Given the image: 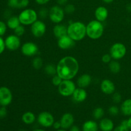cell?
<instances>
[{
  "label": "cell",
  "mask_w": 131,
  "mask_h": 131,
  "mask_svg": "<svg viewBox=\"0 0 131 131\" xmlns=\"http://www.w3.org/2000/svg\"><path fill=\"white\" fill-rule=\"evenodd\" d=\"M69 131H81L80 128L77 125H73L69 129Z\"/></svg>",
  "instance_id": "cell-44"
},
{
  "label": "cell",
  "mask_w": 131,
  "mask_h": 131,
  "mask_svg": "<svg viewBox=\"0 0 131 131\" xmlns=\"http://www.w3.org/2000/svg\"><path fill=\"white\" fill-rule=\"evenodd\" d=\"M52 127H53L56 130L61 129V123H60V121L54 122L53 125H52Z\"/></svg>",
  "instance_id": "cell-41"
},
{
  "label": "cell",
  "mask_w": 131,
  "mask_h": 131,
  "mask_svg": "<svg viewBox=\"0 0 131 131\" xmlns=\"http://www.w3.org/2000/svg\"><path fill=\"white\" fill-rule=\"evenodd\" d=\"M44 72L47 75L52 77L54 75L57 74V70H56V65L53 63H48L45 66Z\"/></svg>",
  "instance_id": "cell-27"
},
{
  "label": "cell",
  "mask_w": 131,
  "mask_h": 131,
  "mask_svg": "<svg viewBox=\"0 0 131 131\" xmlns=\"http://www.w3.org/2000/svg\"><path fill=\"white\" fill-rule=\"evenodd\" d=\"M20 24L22 25L26 26H31L36 20H38V12L31 8H26L23 9L18 15Z\"/></svg>",
  "instance_id": "cell-4"
},
{
  "label": "cell",
  "mask_w": 131,
  "mask_h": 131,
  "mask_svg": "<svg viewBox=\"0 0 131 131\" xmlns=\"http://www.w3.org/2000/svg\"><path fill=\"white\" fill-rule=\"evenodd\" d=\"M99 129L102 131H113L115 125L111 119L108 118H102L99 124Z\"/></svg>",
  "instance_id": "cell-21"
},
{
  "label": "cell",
  "mask_w": 131,
  "mask_h": 131,
  "mask_svg": "<svg viewBox=\"0 0 131 131\" xmlns=\"http://www.w3.org/2000/svg\"><path fill=\"white\" fill-rule=\"evenodd\" d=\"M112 100L115 104H119L122 102V96L118 92H116L112 94Z\"/></svg>",
  "instance_id": "cell-35"
},
{
  "label": "cell",
  "mask_w": 131,
  "mask_h": 131,
  "mask_svg": "<svg viewBox=\"0 0 131 131\" xmlns=\"http://www.w3.org/2000/svg\"><path fill=\"white\" fill-rule=\"evenodd\" d=\"M54 36L58 39L67 35V26L61 23L55 24L52 29Z\"/></svg>",
  "instance_id": "cell-20"
},
{
  "label": "cell",
  "mask_w": 131,
  "mask_h": 131,
  "mask_svg": "<svg viewBox=\"0 0 131 131\" xmlns=\"http://www.w3.org/2000/svg\"><path fill=\"white\" fill-rule=\"evenodd\" d=\"M5 49L6 46H5V40L2 38V37H0V55L5 51Z\"/></svg>",
  "instance_id": "cell-40"
},
{
  "label": "cell",
  "mask_w": 131,
  "mask_h": 131,
  "mask_svg": "<svg viewBox=\"0 0 131 131\" xmlns=\"http://www.w3.org/2000/svg\"><path fill=\"white\" fill-rule=\"evenodd\" d=\"M76 84L71 79L63 80L58 87L59 93L64 97H69L72 95L76 89Z\"/></svg>",
  "instance_id": "cell-6"
},
{
  "label": "cell",
  "mask_w": 131,
  "mask_h": 131,
  "mask_svg": "<svg viewBox=\"0 0 131 131\" xmlns=\"http://www.w3.org/2000/svg\"><path fill=\"white\" fill-rule=\"evenodd\" d=\"M60 121L61 123V129L67 130L70 129L74 125V117L70 113H65L61 116Z\"/></svg>",
  "instance_id": "cell-15"
},
{
  "label": "cell",
  "mask_w": 131,
  "mask_h": 131,
  "mask_svg": "<svg viewBox=\"0 0 131 131\" xmlns=\"http://www.w3.org/2000/svg\"><path fill=\"white\" fill-rule=\"evenodd\" d=\"M56 70L57 74L63 80H72L79 72V63L74 56H64L58 62Z\"/></svg>",
  "instance_id": "cell-1"
},
{
  "label": "cell",
  "mask_w": 131,
  "mask_h": 131,
  "mask_svg": "<svg viewBox=\"0 0 131 131\" xmlns=\"http://www.w3.org/2000/svg\"><path fill=\"white\" fill-rule=\"evenodd\" d=\"M108 67L110 72L113 74H117V73L120 72L121 70V65L118 61V60H112L108 64Z\"/></svg>",
  "instance_id": "cell-26"
},
{
  "label": "cell",
  "mask_w": 131,
  "mask_h": 131,
  "mask_svg": "<svg viewBox=\"0 0 131 131\" xmlns=\"http://www.w3.org/2000/svg\"><path fill=\"white\" fill-rule=\"evenodd\" d=\"M20 22L19 20L18 16H10V17L8 18L7 21H6V25H7L8 28L10 29H14L17 28L20 25Z\"/></svg>",
  "instance_id": "cell-25"
},
{
  "label": "cell",
  "mask_w": 131,
  "mask_h": 131,
  "mask_svg": "<svg viewBox=\"0 0 131 131\" xmlns=\"http://www.w3.org/2000/svg\"><path fill=\"white\" fill-rule=\"evenodd\" d=\"M104 26L103 23L94 19L86 24V36L92 40L99 39L103 35Z\"/></svg>",
  "instance_id": "cell-3"
},
{
  "label": "cell",
  "mask_w": 131,
  "mask_h": 131,
  "mask_svg": "<svg viewBox=\"0 0 131 131\" xmlns=\"http://www.w3.org/2000/svg\"><path fill=\"white\" fill-rule=\"evenodd\" d=\"M99 127L97 122L94 120H87L84 122L82 126L83 131H98Z\"/></svg>",
  "instance_id": "cell-23"
},
{
  "label": "cell",
  "mask_w": 131,
  "mask_h": 131,
  "mask_svg": "<svg viewBox=\"0 0 131 131\" xmlns=\"http://www.w3.org/2000/svg\"><path fill=\"white\" fill-rule=\"evenodd\" d=\"M56 131H67V130H65V129H59V130H56Z\"/></svg>",
  "instance_id": "cell-49"
},
{
  "label": "cell",
  "mask_w": 131,
  "mask_h": 131,
  "mask_svg": "<svg viewBox=\"0 0 131 131\" xmlns=\"http://www.w3.org/2000/svg\"><path fill=\"white\" fill-rule=\"evenodd\" d=\"M69 2V0H56V3L60 6H63L66 5Z\"/></svg>",
  "instance_id": "cell-43"
},
{
  "label": "cell",
  "mask_w": 131,
  "mask_h": 131,
  "mask_svg": "<svg viewBox=\"0 0 131 131\" xmlns=\"http://www.w3.org/2000/svg\"><path fill=\"white\" fill-rule=\"evenodd\" d=\"M5 43L6 48L11 51H17L21 47L20 37L15 34L7 36L5 39Z\"/></svg>",
  "instance_id": "cell-11"
},
{
  "label": "cell",
  "mask_w": 131,
  "mask_h": 131,
  "mask_svg": "<svg viewBox=\"0 0 131 131\" xmlns=\"http://www.w3.org/2000/svg\"><path fill=\"white\" fill-rule=\"evenodd\" d=\"M30 26L31 34L35 38H40L46 34L47 26L43 20L38 19Z\"/></svg>",
  "instance_id": "cell-9"
},
{
  "label": "cell",
  "mask_w": 131,
  "mask_h": 131,
  "mask_svg": "<svg viewBox=\"0 0 131 131\" xmlns=\"http://www.w3.org/2000/svg\"><path fill=\"white\" fill-rule=\"evenodd\" d=\"M43 60L39 56H35L32 60V67L35 70H40L43 67Z\"/></svg>",
  "instance_id": "cell-28"
},
{
  "label": "cell",
  "mask_w": 131,
  "mask_h": 131,
  "mask_svg": "<svg viewBox=\"0 0 131 131\" xmlns=\"http://www.w3.org/2000/svg\"><path fill=\"white\" fill-rule=\"evenodd\" d=\"M126 10L127 12L131 13V3H128L126 5Z\"/></svg>",
  "instance_id": "cell-45"
},
{
  "label": "cell",
  "mask_w": 131,
  "mask_h": 131,
  "mask_svg": "<svg viewBox=\"0 0 131 131\" xmlns=\"http://www.w3.org/2000/svg\"><path fill=\"white\" fill-rule=\"evenodd\" d=\"M112 57L111 56L110 53L108 54H104V55H102V58H101V60H102V62L106 64H109L111 61H112Z\"/></svg>",
  "instance_id": "cell-38"
},
{
  "label": "cell",
  "mask_w": 131,
  "mask_h": 131,
  "mask_svg": "<svg viewBox=\"0 0 131 131\" xmlns=\"http://www.w3.org/2000/svg\"><path fill=\"white\" fill-rule=\"evenodd\" d=\"M8 6L14 9H24L28 6L29 0H8Z\"/></svg>",
  "instance_id": "cell-19"
},
{
  "label": "cell",
  "mask_w": 131,
  "mask_h": 131,
  "mask_svg": "<svg viewBox=\"0 0 131 131\" xmlns=\"http://www.w3.org/2000/svg\"><path fill=\"white\" fill-rule=\"evenodd\" d=\"M7 25L5 22L0 20V37L5 35L7 31Z\"/></svg>",
  "instance_id": "cell-37"
},
{
  "label": "cell",
  "mask_w": 131,
  "mask_h": 131,
  "mask_svg": "<svg viewBox=\"0 0 131 131\" xmlns=\"http://www.w3.org/2000/svg\"><path fill=\"white\" fill-rule=\"evenodd\" d=\"M22 121L24 124L26 125H31L35 123V122L36 118L35 115L31 111H26L22 115Z\"/></svg>",
  "instance_id": "cell-24"
},
{
  "label": "cell",
  "mask_w": 131,
  "mask_h": 131,
  "mask_svg": "<svg viewBox=\"0 0 131 131\" xmlns=\"http://www.w3.org/2000/svg\"><path fill=\"white\" fill-rule=\"evenodd\" d=\"M38 17L41 18L42 19H46L47 17H49V10L47 8L42 7L40 8L39 11L38 12Z\"/></svg>",
  "instance_id": "cell-32"
},
{
  "label": "cell",
  "mask_w": 131,
  "mask_h": 131,
  "mask_svg": "<svg viewBox=\"0 0 131 131\" xmlns=\"http://www.w3.org/2000/svg\"><path fill=\"white\" fill-rule=\"evenodd\" d=\"M35 2L39 5H45L47 3H48L51 0H35Z\"/></svg>",
  "instance_id": "cell-42"
},
{
  "label": "cell",
  "mask_w": 131,
  "mask_h": 131,
  "mask_svg": "<svg viewBox=\"0 0 131 131\" xmlns=\"http://www.w3.org/2000/svg\"><path fill=\"white\" fill-rule=\"evenodd\" d=\"M101 90L103 93L106 95H112L116 90L115 84L111 80L109 79H105L101 83Z\"/></svg>",
  "instance_id": "cell-14"
},
{
  "label": "cell",
  "mask_w": 131,
  "mask_h": 131,
  "mask_svg": "<svg viewBox=\"0 0 131 131\" xmlns=\"http://www.w3.org/2000/svg\"><path fill=\"white\" fill-rule=\"evenodd\" d=\"M19 131H26V130H23V129H21V130H20Z\"/></svg>",
  "instance_id": "cell-50"
},
{
  "label": "cell",
  "mask_w": 131,
  "mask_h": 131,
  "mask_svg": "<svg viewBox=\"0 0 131 131\" xmlns=\"http://www.w3.org/2000/svg\"><path fill=\"white\" fill-rule=\"evenodd\" d=\"M32 131H46V130H43V129H35Z\"/></svg>",
  "instance_id": "cell-48"
},
{
  "label": "cell",
  "mask_w": 131,
  "mask_h": 131,
  "mask_svg": "<svg viewBox=\"0 0 131 131\" xmlns=\"http://www.w3.org/2000/svg\"><path fill=\"white\" fill-rule=\"evenodd\" d=\"M120 110L124 116H131V99H127L122 102Z\"/></svg>",
  "instance_id": "cell-22"
},
{
  "label": "cell",
  "mask_w": 131,
  "mask_h": 131,
  "mask_svg": "<svg viewBox=\"0 0 131 131\" xmlns=\"http://www.w3.org/2000/svg\"><path fill=\"white\" fill-rule=\"evenodd\" d=\"M104 3L106 4H110V3H112L115 0H102Z\"/></svg>",
  "instance_id": "cell-47"
},
{
  "label": "cell",
  "mask_w": 131,
  "mask_h": 131,
  "mask_svg": "<svg viewBox=\"0 0 131 131\" xmlns=\"http://www.w3.org/2000/svg\"><path fill=\"white\" fill-rule=\"evenodd\" d=\"M127 47L123 43L116 42L111 46L110 54L113 60H120L124 58L127 54Z\"/></svg>",
  "instance_id": "cell-7"
},
{
  "label": "cell",
  "mask_w": 131,
  "mask_h": 131,
  "mask_svg": "<svg viewBox=\"0 0 131 131\" xmlns=\"http://www.w3.org/2000/svg\"><path fill=\"white\" fill-rule=\"evenodd\" d=\"M127 124L129 130H131V116H129V118L127 119Z\"/></svg>",
  "instance_id": "cell-46"
},
{
  "label": "cell",
  "mask_w": 131,
  "mask_h": 131,
  "mask_svg": "<svg viewBox=\"0 0 131 131\" xmlns=\"http://www.w3.org/2000/svg\"><path fill=\"white\" fill-rule=\"evenodd\" d=\"M20 51L24 56L34 57L38 53V47L37 43L33 42H27L21 45Z\"/></svg>",
  "instance_id": "cell-10"
},
{
  "label": "cell",
  "mask_w": 131,
  "mask_h": 131,
  "mask_svg": "<svg viewBox=\"0 0 131 131\" xmlns=\"http://www.w3.org/2000/svg\"><path fill=\"white\" fill-rule=\"evenodd\" d=\"M67 35L75 42H79L86 36V25L81 21L70 22L67 26Z\"/></svg>",
  "instance_id": "cell-2"
},
{
  "label": "cell",
  "mask_w": 131,
  "mask_h": 131,
  "mask_svg": "<svg viewBox=\"0 0 131 131\" xmlns=\"http://www.w3.org/2000/svg\"><path fill=\"white\" fill-rule=\"evenodd\" d=\"M120 111V108L117 106H115V105L111 106L108 108V113L111 116H116V115H118Z\"/></svg>",
  "instance_id": "cell-33"
},
{
  "label": "cell",
  "mask_w": 131,
  "mask_h": 131,
  "mask_svg": "<svg viewBox=\"0 0 131 131\" xmlns=\"http://www.w3.org/2000/svg\"><path fill=\"white\" fill-rule=\"evenodd\" d=\"M104 115V110L102 107H97L93 111V116L95 120H101Z\"/></svg>",
  "instance_id": "cell-29"
},
{
  "label": "cell",
  "mask_w": 131,
  "mask_h": 131,
  "mask_svg": "<svg viewBox=\"0 0 131 131\" xmlns=\"http://www.w3.org/2000/svg\"><path fill=\"white\" fill-rule=\"evenodd\" d=\"M88 96L86 90L84 88L77 87L74 92L73 93L72 97V100L76 103H81L86 101Z\"/></svg>",
  "instance_id": "cell-16"
},
{
  "label": "cell",
  "mask_w": 131,
  "mask_h": 131,
  "mask_svg": "<svg viewBox=\"0 0 131 131\" xmlns=\"http://www.w3.org/2000/svg\"><path fill=\"white\" fill-rule=\"evenodd\" d=\"M12 100L11 90L6 86L0 87V106L6 107L12 103Z\"/></svg>",
  "instance_id": "cell-12"
},
{
  "label": "cell",
  "mask_w": 131,
  "mask_h": 131,
  "mask_svg": "<svg viewBox=\"0 0 131 131\" xmlns=\"http://www.w3.org/2000/svg\"><path fill=\"white\" fill-rule=\"evenodd\" d=\"M37 120L38 124L45 128L52 127V125L55 122L53 115L48 111H42L37 116Z\"/></svg>",
  "instance_id": "cell-8"
},
{
  "label": "cell",
  "mask_w": 131,
  "mask_h": 131,
  "mask_svg": "<svg viewBox=\"0 0 131 131\" xmlns=\"http://www.w3.org/2000/svg\"><path fill=\"white\" fill-rule=\"evenodd\" d=\"M65 12L63 8L60 5H54L49 10V17L50 20L54 24H60L65 19Z\"/></svg>",
  "instance_id": "cell-5"
},
{
  "label": "cell",
  "mask_w": 131,
  "mask_h": 131,
  "mask_svg": "<svg viewBox=\"0 0 131 131\" xmlns=\"http://www.w3.org/2000/svg\"><path fill=\"white\" fill-rule=\"evenodd\" d=\"M7 115V110L5 106L0 107V118H4Z\"/></svg>",
  "instance_id": "cell-39"
},
{
  "label": "cell",
  "mask_w": 131,
  "mask_h": 131,
  "mask_svg": "<svg viewBox=\"0 0 131 131\" xmlns=\"http://www.w3.org/2000/svg\"><path fill=\"white\" fill-rule=\"evenodd\" d=\"M95 18L96 20L104 23L107 20L109 16V11L106 6H99L96 8L94 12Z\"/></svg>",
  "instance_id": "cell-17"
},
{
  "label": "cell",
  "mask_w": 131,
  "mask_h": 131,
  "mask_svg": "<svg viewBox=\"0 0 131 131\" xmlns=\"http://www.w3.org/2000/svg\"><path fill=\"white\" fill-rule=\"evenodd\" d=\"M14 31V34L16 35L17 36H18V37H19L24 35V33H25L26 32V29H25V28H24V26L22 25V24H20V25L17 28H15Z\"/></svg>",
  "instance_id": "cell-34"
},
{
  "label": "cell",
  "mask_w": 131,
  "mask_h": 131,
  "mask_svg": "<svg viewBox=\"0 0 131 131\" xmlns=\"http://www.w3.org/2000/svg\"><path fill=\"white\" fill-rule=\"evenodd\" d=\"M75 42L68 35L63 36L58 38L57 41V44L59 48L63 51L70 49L75 45Z\"/></svg>",
  "instance_id": "cell-13"
},
{
  "label": "cell",
  "mask_w": 131,
  "mask_h": 131,
  "mask_svg": "<svg viewBox=\"0 0 131 131\" xmlns=\"http://www.w3.org/2000/svg\"><path fill=\"white\" fill-rule=\"evenodd\" d=\"M63 9L65 14H72L73 13L75 12L76 10L75 5L71 3H67L66 5H65Z\"/></svg>",
  "instance_id": "cell-31"
},
{
  "label": "cell",
  "mask_w": 131,
  "mask_h": 131,
  "mask_svg": "<svg viewBox=\"0 0 131 131\" xmlns=\"http://www.w3.org/2000/svg\"><path fill=\"white\" fill-rule=\"evenodd\" d=\"M92 78L90 74H83L79 76L76 81L77 86L79 88H86L92 84Z\"/></svg>",
  "instance_id": "cell-18"
},
{
  "label": "cell",
  "mask_w": 131,
  "mask_h": 131,
  "mask_svg": "<svg viewBox=\"0 0 131 131\" xmlns=\"http://www.w3.org/2000/svg\"><path fill=\"white\" fill-rule=\"evenodd\" d=\"M113 131H129V127H128L127 120H124L120 123L119 125L114 128Z\"/></svg>",
  "instance_id": "cell-30"
},
{
  "label": "cell",
  "mask_w": 131,
  "mask_h": 131,
  "mask_svg": "<svg viewBox=\"0 0 131 131\" xmlns=\"http://www.w3.org/2000/svg\"><path fill=\"white\" fill-rule=\"evenodd\" d=\"M62 81L63 79H61L58 74H56V75H54V76H52V79H51L52 84H53V86L56 87H58V86L61 84Z\"/></svg>",
  "instance_id": "cell-36"
}]
</instances>
